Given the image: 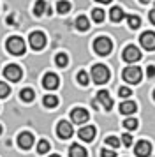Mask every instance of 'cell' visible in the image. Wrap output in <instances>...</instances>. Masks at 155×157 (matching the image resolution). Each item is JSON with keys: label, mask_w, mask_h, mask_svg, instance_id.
<instances>
[{"label": "cell", "mask_w": 155, "mask_h": 157, "mask_svg": "<svg viewBox=\"0 0 155 157\" xmlns=\"http://www.w3.org/2000/svg\"><path fill=\"white\" fill-rule=\"evenodd\" d=\"M44 11H46V2H44V0H37L35 6H34V14L35 16H42Z\"/></svg>", "instance_id": "22"}, {"label": "cell", "mask_w": 155, "mask_h": 157, "mask_svg": "<svg viewBox=\"0 0 155 157\" xmlns=\"http://www.w3.org/2000/svg\"><path fill=\"white\" fill-rule=\"evenodd\" d=\"M118 94H120V97H130V95H132V90H130L129 86H122L118 90Z\"/></svg>", "instance_id": "32"}, {"label": "cell", "mask_w": 155, "mask_h": 157, "mask_svg": "<svg viewBox=\"0 0 155 157\" xmlns=\"http://www.w3.org/2000/svg\"><path fill=\"white\" fill-rule=\"evenodd\" d=\"M100 155H102V157H116V155H115V152H113V150H108V148L100 150Z\"/></svg>", "instance_id": "34"}, {"label": "cell", "mask_w": 155, "mask_h": 157, "mask_svg": "<svg viewBox=\"0 0 155 157\" xmlns=\"http://www.w3.org/2000/svg\"><path fill=\"white\" fill-rule=\"evenodd\" d=\"M76 29L81 30V32H86V30L90 29V21H88L86 16H79L76 20Z\"/></svg>", "instance_id": "19"}, {"label": "cell", "mask_w": 155, "mask_h": 157, "mask_svg": "<svg viewBox=\"0 0 155 157\" xmlns=\"http://www.w3.org/2000/svg\"><path fill=\"white\" fill-rule=\"evenodd\" d=\"M9 94H11V88H9V85H7V83H4V81H0V99L7 97Z\"/></svg>", "instance_id": "30"}, {"label": "cell", "mask_w": 155, "mask_h": 157, "mask_svg": "<svg viewBox=\"0 0 155 157\" xmlns=\"http://www.w3.org/2000/svg\"><path fill=\"white\" fill-rule=\"evenodd\" d=\"M122 141H123L125 147H130V145H132V136L130 134H123L122 136Z\"/></svg>", "instance_id": "33"}, {"label": "cell", "mask_w": 155, "mask_h": 157, "mask_svg": "<svg viewBox=\"0 0 155 157\" xmlns=\"http://www.w3.org/2000/svg\"><path fill=\"white\" fill-rule=\"evenodd\" d=\"M18 145H20V148H23V150L32 148V145H34V136H32V132H21V134L18 136Z\"/></svg>", "instance_id": "13"}, {"label": "cell", "mask_w": 155, "mask_h": 157, "mask_svg": "<svg viewBox=\"0 0 155 157\" xmlns=\"http://www.w3.org/2000/svg\"><path fill=\"white\" fill-rule=\"evenodd\" d=\"M146 74L150 76V78H153V76H155V67H153V65H148V69H146Z\"/></svg>", "instance_id": "35"}, {"label": "cell", "mask_w": 155, "mask_h": 157, "mask_svg": "<svg viewBox=\"0 0 155 157\" xmlns=\"http://www.w3.org/2000/svg\"><path fill=\"white\" fill-rule=\"evenodd\" d=\"M92 18H93V21L102 23L104 21V18H106V14H104L102 9H93V11H92Z\"/></svg>", "instance_id": "25"}, {"label": "cell", "mask_w": 155, "mask_h": 157, "mask_svg": "<svg viewBox=\"0 0 155 157\" xmlns=\"http://www.w3.org/2000/svg\"><path fill=\"white\" fill-rule=\"evenodd\" d=\"M88 81H90V78H88V74H86L85 71L78 72V83H79V85L86 86V85H88Z\"/></svg>", "instance_id": "29"}, {"label": "cell", "mask_w": 155, "mask_h": 157, "mask_svg": "<svg viewBox=\"0 0 155 157\" xmlns=\"http://www.w3.org/2000/svg\"><path fill=\"white\" fill-rule=\"evenodd\" d=\"M93 50L97 55L100 57H106V55H109L113 50V43L109 37H97L95 39V43H93Z\"/></svg>", "instance_id": "2"}, {"label": "cell", "mask_w": 155, "mask_h": 157, "mask_svg": "<svg viewBox=\"0 0 155 157\" xmlns=\"http://www.w3.org/2000/svg\"><path fill=\"white\" fill-rule=\"evenodd\" d=\"M97 101L104 106L106 111H109L113 108V99H111V95H109V92H106V90H100V92L97 94Z\"/></svg>", "instance_id": "14"}, {"label": "cell", "mask_w": 155, "mask_h": 157, "mask_svg": "<svg viewBox=\"0 0 155 157\" xmlns=\"http://www.w3.org/2000/svg\"><path fill=\"white\" fill-rule=\"evenodd\" d=\"M0 134H2V125H0Z\"/></svg>", "instance_id": "40"}, {"label": "cell", "mask_w": 155, "mask_h": 157, "mask_svg": "<svg viewBox=\"0 0 155 157\" xmlns=\"http://www.w3.org/2000/svg\"><path fill=\"white\" fill-rule=\"evenodd\" d=\"M150 21L155 25V9H153V11H150Z\"/></svg>", "instance_id": "36"}, {"label": "cell", "mask_w": 155, "mask_h": 157, "mask_svg": "<svg viewBox=\"0 0 155 157\" xmlns=\"http://www.w3.org/2000/svg\"><path fill=\"white\" fill-rule=\"evenodd\" d=\"M123 127L129 129V131H134V129H138V120L132 118V117H129V118H125V122H123Z\"/></svg>", "instance_id": "26"}, {"label": "cell", "mask_w": 155, "mask_h": 157, "mask_svg": "<svg viewBox=\"0 0 155 157\" xmlns=\"http://www.w3.org/2000/svg\"><path fill=\"white\" fill-rule=\"evenodd\" d=\"M123 79H125L127 83H130V85H136V83H139L141 81V76H143V71H141L139 67H136V65H132V67H127V69H123Z\"/></svg>", "instance_id": "4"}, {"label": "cell", "mask_w": 155, "mask_h": 157, "mask_svg": "<svg viewBox=\"0 0 155 157\" xmlns=\"http://www.w3.org/2000/svg\"><path fill=\"white\" fill-rule=\"evenodd\" d=\"M123 60L125 62H129V64H132V62H138L141 58V51L139 48H136V46H132V44H129L125 50H123Z\"/></svg>", "instance_id": "6"}, {"label": "cell", "mask_w": 155, "mask_h": 157, "mask_svg": "<svg viewBox=\"0 0 155 157\" xmlns=\"http://www.w3.org/2000/svg\"><path fill=\"white\" fill-rule=\"evenodd\" d=\"M79 140H83V141H92L93 138H95V127L93 125H86V127H81L79 129Z\"/></svg>", "instance_id": "15"}, {"label": "cell", "mask_w": 155, "mask_h": 157, "mask_svg": "<svg viewBox=\"0 0 155 157\" xmlns=\"http://www.w3.org/2000/svg\"><path fill=\"white\" fill-rule=\"evenodd\" d=\"M92 79L97 85H104L106 81L109 79V69L102 64H95L92 67Z\"/></svg>", "instance_id": "1"}, {"label": "cell", "mask_w": 155, "mask_h": 157, "mask_svg": "<svg viewBox=\"0 0 155 157\" xmlns=\"http://www.w3.org/2000/svg\"><path fill=\"white\" fill-rule=\"evenodd\" d=\"M153 99H155V90H153Z\"/></svg>", "instance_id": "41"}, {"label": "cell", "mask_w": 155, "mask_h": 157, "mask_svg": "<svg viewBox=\"0 0 155 157\" xmlns=\"http://www.w3.org/2000/svg\"><path fill=\"white\" fill-rule=\"evenodd\" d=\"M120 113H123V115L136 113V102H134V101H123V102L120 104Z\"/></svg>", "instance_id": "16"}, {"label": "cell", "mask_w": 155, "mask_h": 157, "mask_svg": "<svg viewBox=\"0 0 155 157\" xmlns=\"http://www.w3.org/2000/svg\"><path fill=\"white\" fill-rule=\"evenodd\" d=\"M20 97H21V101H25V102H32L34 97H35V94H34L32 88H23L21 94H20Z\"/></svg>", "instance_id": "20"}, {"label": "cell", "mask_w": 155, "mask_h": 157, "mask_svg": "<svg viewBox=\"0 0 155 157\" xmlns=\"http://www.w3.org/2000/svg\"><path fill=\"white\" fill-rule=\"evenodd\" d=\"M55 62H56V65H58V67H65V65H67V62H69V58H67V55H65V53H58V55H56V58H55Z\"/></svg>", "instance_id": "27"}, {"label": "cell", "mask_w": 155, "mask_h": 157, "mask_svg": "<svg viewBox=\"0 0 155 157\" xmlns=\"http://www.w3.org/2000/svg\"><path fill=\"white\" fill-rule=\"evenodd\" d=\"M4 76H6L9 81H20L21 76H23V72H21L20 65L11 64V65H7L6 69H4Z\"/></svg>", "instance_id": "5"}, {"label": "cell", "mask_w": 155, "mask_h": 157, "mask_svg": "<svg viewBox=\"0 0 155 157\" xmlns=\"http://www.w3.org/2000/svg\"><path fill=\"white\" fill-rule=\"evenodd\" d=\"M70 118L74 124H85V122L90 118V113L85 109V108H74L72 111H70Z\"/></svg>", "instance_id": "10"}, {"label": "cell", "mask_w": 155, "mask_h": 157, "mask_svg": "<svg viewBox=\"0 0 155 157\" xmlns=\"http://www.w3.org/2000/svg\"><path fill=\"white\" fill-rule=\"evenodd\" d=\"M109 18H111L113 23H118V21H122V20L125 18V14H123V11H122L120 7H113L111 11H109Z\"/></svg>", "instance_id": "18"}, {"label": "cell", "mask_w": 155, "mask_h": 157, "mask_svg": "<svg viewBox=\"0 0 155 157\" xmlns=\"http://www.w3.org/2000/svg\"><path fill=\"white\" fill-rule=\"evenodd\" d=\"M28 41H30V46L34 50H42L46 46V36L42 32H32L30 37H28Z\"/></svg>", "instance_id": "7"}, {"label": "cell", "mask_w": 155, "mask_h": 157, "mask_svg": "<svg viewBox=\"0 0 155 157\" xmlns=\"http://www.w3.org/2000/svg\"><path fill=\"white\" fill-rule=\"evenodd\" d=\"M139 43H141V46L145 48V50H155V32H143L141 34V37H139Z\"/></svg>", "instance_id": "9"}, {"label": "cell", "mask_w": 155, "mask_h": 157, "mask_svg": "<svg viewBox=\"0 0 155 157\" xmlns=\"http://www.w3.org/2000/svg\"><path fill=\"white\" fill-rule=\"evenodd\" d=\"M56 11L60 13V14H67L70 11V4L67 2V0H60L58 4H56Z\"/></svg>", "instance_id": "23"}, {"label": "cell", "mask_w": 155, "mask_h": 157, "mask_svg": "<svg viewBox=\"0 0 155 157\" xmlns=\"http://www.w3.org/2000/svg\"><path fill=\"white\" fill-rule=\"evenodd\" d=\"M127 23H129V27L130 29H139V25H141V20H139V16H134V14H130V16H127Z\"/></svg>", "instance_id": "24"}, {"label": "cell", "mask_w": 155, "mask_h": 157, "mask_svg": "<svg viewBox=\"0 0 155 157\" xmlns=\"http://www.w3.org/2000/svg\"><path fill=\"white\" fill-rule=\"evenodd\" d=\"M56 134L60 136L62 140H69L70 136L74 134V129H72V125H70L69 122H58V125H56Z\"/></svg>", "instance_id": "8"}, {"label": "cell", "mask_w": 155, "mask_h": 157, "mask_svg": "<svg viewBox=\"0 0 155 157\" xmlns=\"http://www.w3.org/2000/svg\"><path fill=\"white\" fill-rule=\"evenodd\" d=\"M49 157H60V155H49Z\"/></svg>", "instance_id": "39"}, {"label": "cell", "mask_w": 155, "mask_h": 157, "mask_svg": "<svg viewBox=\"0 0 155 157\" xmlns=\"http://www.w3.org/2000/svg\"><path fill=\"white\" fill-rule=\"evenodd\" d=\"M6 48H7V51L13 53V55H23V53H25V41L18 36L9 37L7 43H6Z\"/></svg>", "instance_id": "3"}, {"label": "cell", "mask_w": 155, "mask_h": 157, "mask_svg": "<svg viewBox=\"0 0 155 157\" xmlns=\"http://www.w3.org/2000/svg\"><path fill=\"white\" fill-rule=\"evenodd\" d=\"M141 4H148V2H150V0H139Z\"/></svg>", "instance_id": "38"}, {"label": "cell", "mask_w": 155, "mask_h": 157, "mask_svg": "<svg viewBox=\"0 0 155 157\" xmlns=\"http://www.w3.org/2000/svg\"><path fill=\"white\" fill-rule=\"evenodd\" d=\"M46 152H49V143L46 141V140H41L39 141V145H37V154H46Z\"/></svg>", "instance_id": "28"}, {"label": "cell", "mask_w": 155, "mask_h": 157, "mask_svg": "<svg viewBox=\"0 0 155 157\" xmlns=\"http://www.w3.org/2000/svg\"><path fill=\"white\" fill-rule=\"evenodd\" d=\"M106 143H108L109 147H115V148H118L120 147V140L118 138H115V136H108V138H106Z\"/></svg>", "instance_id": "31"}, {"label": "cell", "mask_w": 155, "mask_h": 157, "mask_svg": "<svg viewBox=\"0 0 155 157\" xmlns=\"http://www.w3.org/2000/svg\"><path fill=\"white\" fill-rule=\"evenodd\" d=\"M42 85H44V88H48V90H55V88H58V85H60V79H58L56 74L48 72V74H44V78H42Z\"/></svg>", "instance_id": "12"}, {"label": "cell", "mask_w": 155, "mask_h": 157, "mask_svg": "<svg viewBox=\"0 0 155 157\" xmlns=\"http://www.w3.org/2000/svg\"><path fill=\"white\" fill-rule=\"evenodd\" d=\"M134 152H136L138 157H148L152 154V145H150V141L141 140V141H138V145L134 147Z\"/></svg>", "instance_id": "11"}, {"label": "cell", "mask_w": 155, "mask_h": 157, "mask_svg": "<svg viewBox=\"0 0 155 157\" xmlns=\"http://www.w3.org/2000/svg\"><path fill=\"white\" fill-rule=\"evenodd\" d=\"M69 157H86V150L81 145L74 143V145H70V148H69Z\"/></svg>", "instance_id": "17"}, {"label": "cell", "mask_w": 155, "mask_h": 157, "mask_svg": "<svg viewBox=\"0 0 155 157\" xmlns=\"http://www.w3.org/2000/svg\"><path fill=\"white\" fill-rule=\"evenodd\" d=\"M97 2H100V4H109L111 0H97Z\"/></svg>", "instance_id": "37"}, {"label": "cell", "mask_w": 155, "mask_h": 157, "mask_svg": "<svg viewBox=\"0 0 155 157\" xmlns=\"http://www.w3.org/2000/svg\"><path fill=\"white\" fill-rule=\"evenodd\" d=\"M42 102H44L46 108H56L58 106V97H56V95H44Z\"/></svg>", "instance_id": "21"}]
</instances>
